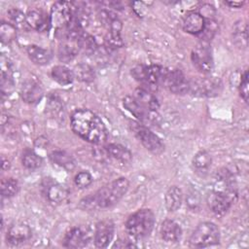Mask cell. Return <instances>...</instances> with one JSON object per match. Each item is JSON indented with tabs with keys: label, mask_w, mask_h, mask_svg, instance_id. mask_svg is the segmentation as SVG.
Returning <instances> with one entry per match:
<instances>
[{
	"label": "cell",
	"mask_w": 249,
	"mask_h": 249,
	"mask_svg": "<svg viewBox=\"0 0 249 249\" xmlns=\"http://www.w3.org/2000/svg\"><path fill=\"white\" fill-rule=\"evenodd\" d=\"M70 125L75 134L92 144L107 140L108 130L103 121L89 109H77L70 117Z\"/></svg>",
	"instance_id": "1"
},
{
	"label": "cell",
	"mask_w": 249,
	"mask_h": 249,
	"mask_svg": "<svg viewBox=\"0 0 249 249\" xmlns=\"http://www.w3.org/2000/svg\"><path fill=\"white\" fill-rule=\"evenodd\" d=\"M128 188V180L124 177H120L83 197L79 202V207L87 211L110 208L124 196Z\"/></svg>",
	"instance_id": "2"
},
{
	"label": "cell",
	"mask_w": 249,
	"mask_h": 249,
	"mask_svg": "<svg viewBox=\"0 0 249 249\" xmlns=\"http://www.w3.org/2000/svg\"><path fill=\"white\" fill-rule=\"evenodd\" d=\"M156 223L155 214L151 209H139L132 213L125 221L126 233L135 239L147 237L153 231Z\"/></svg>",
	"instance_id": "3"
},
{
	"label": "cell",
	"mask_w": 249,
	"mask_h": 249,
	"mask_svg": "<svg viewBox=\"0 0 249 249\" xmlns=\"http://www.w3.org/2000/svg\"><path fill=\"white\" fill-rule=\"evenodd\" d=\"M167 68L160 65H135L131 68L132 77L143 85L142 88L151 91L157 90L160 85L163 84Z\"/></svg>",
	"instance_id": "4"
},
{
	"label": "cell",
	"mask_w": 249,
	"mask_h": 249,
	"mask_svg": "<svg viewBox=\"0 0 249 249\" xmlns=\"http://www.w3.org/2000/svg\"><path fill=\"white\" fill-rule=\"evenodd\" d=\"M220 230L212 222L200 223L193 231L189 239V245L193 248H205L219 244Z\"/></svg>",
	"instance_id": "5"
},
{
	"label": "cell",
	"mask_w": 249,
	"mask_h": 249,
	"mask_svg": "<svg viewBox=\"0 0 249 249\" xmlns=\"http://www.w3.org/2000/svg\"><path fill=\"white\" fill-rule=\"evenodd\" d=\"M76 15V6L72 2L57 1L51 8V24L55 28V33L65 30L73 21Z\"/></svg>",
	"instance_id": "6"
},
{
	"label": "cell",
	"mask_w": 249,
	"mask_h": 249,
	"mask_svg": "<svg viewBox=\"0 0 249 249\" xmlns=\"http://www.w3.org/2000/svg\"><path fill=\"white\" fill-rule=\"evenodd\" d=\"M189 92L196 96L212 97L218 95L222 89V83L217 77H198L189 81Z\"/></svg>",
	"instance_id": "7"
},
{
	"label": "cell",
	"mask_w": 249,
	"mask_h": 249,
	"mask_svg": "<svg viewBox=\"0 0 249 249\" xmlns=\"http://www.w3.org/2000/svg\"><path fill=\"white\" fill-rule=\"evenodd\" d=\"M191 59L194 66L202 74L207 75L213 69V56L209 43L200 41L192 50Z\"/></svg>",
	"instance_id": "8"
},
{
	"label": "cell",
	"mask_w": 249,
	"mask_h": 249,
	"mask_svg": "<svg viewBox=\"0 0 249 249\" xmlns=\"http://www.w3.org/2000/svg\"><path fill=\"white\" fill-rule=\"evenodd\" d=\"M132 130L142 145L152 154L160 155L164 151V144L161 139L146 125L132 123Z\"/></svg>",
	"instance_id": "9"
},
{
	"label": "cell",
	"mask_w": 249,
	"mask_h": 249,
	"mask_svg": "<svg viewBox=\"0 0 249 249\" xmlns=\"http://www.w3.org/2000/svg\"><path fill=\"white\" fill-rule=\"evenodd\" d=\"M162 85L175 94H185L189 92V80H187L180 69H167Z\"/></svg>",
	"instance_id": "10"
},
{
	"label": "cell",
	"mask_w": 249,
	"mask_h": 249,
	"mask_svg": "<svg viewBox=\"0 0 249 249\" xmlns=\"http://www.w3.org/2000/svg\"><path fill=\"white\" fill-rule=\"evenodd\" d=\"M123 105L139 122H142V123L155 122L158 117L157 112L150 111L149 109L141 105L132 95H126L123 99Z\"/></svg>",
	"instance_id": "11"
},
{
	"label": "cell",
	"mask_w": 249,
	"mask_h": 249,
	"mask_svg": "<svg viewBox=\"0 0 249 249\" xmlns=\"http://www.w3.org/2000/svg\"><path fill=\"white\" fill-rule=\"evenodd\" d=\"M114 231L115 227L112 220L104 219L99 221L95 226V231L93 233L94 246L97 248L108 247L113 239Z\"/></svg>",
	"instance_id": "12"
},
{
	"label": "cell",
	"mask_w": 249,
	"mask_h": 249,
	"mask_svg": "<svg viewBox=\"0 0 249 249\" xmlns=\"http://www.w3.org/2000/svg\"><path fill=\"white\" fill-rule=\"evenodd\" d=\"M43 190L46 198L53 204H59L64 201L68 196L67 189L61 184L50 179L46 178L43 182Z\"/></svg>",
	"instance_id": "13"
},
{
	"label": "cell",
	"mask_w": 249,
	"mask_h": 249,
	"mask_svg": "<svg viewBox=\"0 0 249 249\" xmlns=\"http://www.w3.org/2000/svg\"><path fill=\"white\" fill-rule=\"evenodd\" d=\"M32 231L30 227L24 223H15L7 231L6 240L11 245H19L31 238Z\"/></svg>",
	"instance_id": "14"
},
{
	"label": "cell",
	"mask_w": 249,
	"mask_h": 249,
	"mask_svg": "<svg viewBox=\"0 0 249 249\" xmlns=\"http://www.w3.org/2000/svg\"><path fill=\"white\" fill-rule=\"evenodd\" d=\"M44 95L42 86L34 79L26 80L20 89V96L22 100L28 104L34 105L40 102Z\"/></svg>",
	"instance_id": "15"
},
{
	"label": "cell",
	"mask_w": 249,
	"mask_h": 249,
	"mask_svg": "<svg viewBox=\"0 0 249 249\" xmlns=\"http://www.w3.org/2000/svg\"><path fill=\"white\" fill-rule=\"evenodd\" d=\"M90 240L89 232L83 228H72L64 236L63 246L66 248H84Z\"/></svg>",
	"instance_id": "16"
},
{
	"label": "cell",
	"mask_w": 249,
	"mask_h": 249,
	"mask_svg": "<svg viewBox=\"0 0 249 249\" xmlns=\"http://www.w3.org/2000/svg\"><path fill=\"white\" fill-rule=\"evenodd\" d=\"M26 21L29 27L38 32L47 31L52 26L50 15L38 9H32L26 13Z\"/></svg>",
	"instance_id": "17"
},
{
	"label": "cell",
	"mask_w": 249,
	"mask_h": 249,
	"mask_svg": "<svg viewBox=\"0 0 249 249\" xmlns=\"http://www.w3.org/2000/svg\"><path fill=\"white\" fill-rule=\"evenodd\" d=\"M182 26L184 31L193 35H200L205 26V19L200 13L191 12L183 19Z\"/></svg>",
	"instance_id": "18"
},
{
	"label": "cell",
	"mask_w": 249,
	"mask_h": 249,
	"mask_svg": "<svg viewBox=\"0 0 249 249\" xmlns=\"http://www.w3.org/2000/svg\"><path fill=\"white\" fill-rule=\"evenodd\" d=\"M104 153L108 158L123 164H128L132 160L131 152L121 144H108L106 147H104Z\"/></svg>",
	"instance_id": "19"
},
{
	"label": "cell",
	"mask_w": 249,
	"mask_h": 249,
	"mask_svg": "<svg viewBox=\"0 0 249 249\" xmlns=\"http://www.w3.org/2000/svg\"><path fill=\"white\" fill-rule=\"evenodd\" d=\"M161 238L166 242H178L182 236V229L178 223L173 220L166 219L160 226Z\"/></svg>",
	"instance_id": "20"
},
{
	"label": "cell",
	"mask_w": 249,
	"mask_h": 249,
	"mask_svg": "<svg viewBox=\"0 0 249 249\" xmlns=\"http://www.w3.org/2000/svg\"><path fill=\"white\" fill-rule=\"evenodd\" d=\"M141 105H143L144 107H146L147 109H149L150 111L153 112H157L159 107H160V103L158 98L156 97V95L153 93V91L144 89V88H138L135 89L133 95H132Z\"/></svg>",
	"instance_id": "21"
},
{
	"label": "cell",
	"mask_w": 249,
	"mask_h": 249,
	"mask_svg": "<svg viewBox=\"0 0 249 249\" xmlns=\"http://www.w3.org/2000/svg\"><path fill=\"white\" fill-rule=\"evenodd\" d=\"M26 53L29 59L36 65H46L51 61L52 53L47 49L37 45H29L26 47Z\"/></svg>",
	"instance_id": "22"
},
{
	"label": "cell",
	"mask_w": 249,
	"mask_h": 249,
	"mask_svg": "<svg viewBox=\"0 0 249 249\" xmlns=\"http://www.w3.org/2000/svg\"><path fill=\"white\" fill-rule=\"evenodd\" d=\"M183 201V193L177 186L170 187L164 196L165 207L169 212H174L181 207Z\"/></svg>",
	"instance_id": "23"
},
{
	"label": "cell",
	"mask_w": 249,
	"mask_h": 249,
	"mask_svg": "<svg viewBox=\"0 0 249 249\" xmlns=\"http://www.w3.org/2000/svg\"><path fill=\"white\" fill-rule=\"evenodd\" d=\"M100 19L107 29L108 33H118L121 34L122 29V21L117 17L116 14H114L111 11L108 10H102L100 12Z\"/></svg>",
	"instance_id": "24"
},
{
	"label": "cell",
	"mask_w": 249,
	"mask_h": 249,
	"mask_svg": "<svg viewBox=\"0 0 249 249\" xmlns=\"http://www.w3.org/2000/svg\"><path fill=\"white\" fill-rule=\"evenodd\" d=\"M52 78L60 86L70 85L74 80V72L65 65H55L51 71Z\"/></svg>",
	"instance_id": "25"
},
{
	"label": "cell",
	"mask_w": 249,
	"mask_h": 249,
	"mask_svg": "<svg viewBox=\"0 0 249 249\" xmlns=\"http://www.w3.org/2000/svg\"><path fill=\"white\" fill-rule=\"evenodd\" d=\"M79 49L75 41H62L58 47V58L63 62H69L78 53Z\"/></svg>",
	"instance_id": "26"
},
{
	"label": "cell",
	"mask_w": 249,
	"mask_h": 249,
	"mask_svg": "<svg viewBox=\"0 0 249 249\" xmlns=\"http://www.w3.org/2000/svg\"><path fill=\"white\" fill-rule=\"evenodd\" d=\"M50 159L55 164L63 167L65 169H68V170L74 168V166H75L73 158L71 157V155H69L65 151H61V150L53 151L50 154Z\"/></svg>",
	"instance_id": "27"
},
{
	"label": "cell",
	"mask_w": 249,
	"mask_h": 249,
	"mask_svg": "<svg viewBox=\"0 0 249 249\" xmlns=\"http://www.w3.org/2000/svg\"><path fill=\"white\" fill-rule=\"evenodd\" d=\"M212 159L210 154L205 150L198 151L194 159H193V165L194 168L198 172H205L211 165Z\"/></svg>",
	"instance_id": "28"
},
{
	"label": "cell",
	"mask_w": 249,
	"mask_h": 249,
	"mask_svg": "<svg viewBox=\"0 0 249 249\" xmlns=\"http://www.w3.org/2000/svg\"><path fill=\"white\" fill-rule=\"evenodd\" d=\"M22 165L29 170L39 168L43 163V159L33 150H25L21 157Z\"/></svg>",
	"instance_id": "29"
},
{
	"label": "cell",
	"mask_w": 249,
	"mask_h": 249,
	"mask_svg": "<svg viewBox=\"0 0 249 249\" xmlns=\"http://www.w3.org/2000/svg\"><path fill=\"white\" fill-rule=\"evenodd\" d=\"M76 44L78 46L79 51L81 50L87 53H91L96 49V42L94 38L91 35L86 33L85 31H83L79 35V37L76 40Z\"/></svg>",
	"instance_id": "30"
},
{
	"label": "cell",
	"mask_w": 249,
	"mask_h": 249,
	"mask_svg": "<svg viewBox=\"0 0 249 249\" xmlns=\"http://www.w3.org/2000/svg\"><path fill=\"white\" fill-rule=\"evenodd\" d=\"M19 190L18 182L14 178H5L1 181V195L3 197L15 196Z\"/></svg>",
	"instance_id": "31"
},
{
	"label": "cell",
	"mask_w": 249,
	"mask_h": 249,
	"mask_svg": "<svg viewBox=\"0 0 249 249\" xmlns=\"http://www.w3.org/2000/svg\"><path fill=\"white\" fill-rule=\"evenodd\" d=\"M8 18L10 19V22L18 29V28H22L27 25L26 21V15L23 14L20 10L13 8L10 9L7 12Z\"/></svg>",
	"instance_id": "32"
},
{
	"label": "cell",
	"mask_w": 249,
	"mask_h": 249,
	"mask_svg": "<svg viewBox=\"0 0 249 249\" xmlns=\"http://www.w3.org/2000/svg\"><path fill=\"white\" fill-rule=\"evenodd\" d=\"M0 36L2 43L9 44L17 37V28L9 21H2L0 25Z\"/></svg>",
	"instance_id": "33"
},
{
	"label": "cell",
	"mask_w": 249,
	"mask_h": 249,
	"mask_svg": "<svg viewBox=\"0 0 249 249\" xmlns=\"http://www.w3.org/2000/svg\"><path fill=\"white\" fill-rule=\"evenodd\" d=\"M234 43L240 47L245 48L247 46V25H242L241 21L238 22L233 30Z\"/></svg>",
	"instance_id": "34"
},
{
	"label": "cell",
	"mask_w": 249,
	"mask_h": 249,
	"mask_svg": "<svg viewBox=\"0 0 249 249\" xmlns=\"http://www.w3.org/2000/svg\"><path fill=\"white\" fill-rule=\"evenodd\" d=\"M74 76L83 82H90L94 79V73L91 67L87 64H79L76 66Z\"/></svg>",
	"instance_id": "35"
},
{
	"label": "cell",
	"mask_w": 249,
	"mask_h": 249,
	"mask_svg": "<svg viewBox=\"0 0 249 249\" xmlns=\"http://www.w3.org/2000/svg\"><path fill=\"white\" fill-rule=\"evenodd\" d=\"M74 183L80 189L88 188L92 183V176L89 171H80L76 174L74 178Z\"/></svg>",
	"instance_id": "36"
},
{
	"label": "cell",
	"mask_w": 249,
	"mask_h": 249,
	"mask_svg": "<svg viewBox=\"0 0 249 249\" xmlns=\"http://www.w3.org/2000/svg\"><path fill=\"white\" fill-rule=\"evenodd\" d=\"M105 46L110 50H116L123 47L124 42L122 40L121 34L118 33H107L105 37Z\"/></svg>",
	"instance_id": "37"
},
{
	"label": "cell",
	"mask_w": 249,
	"mask_h": 249,
	"mask_svg": "<svg viewBox=\"0 0 249 249\" xmlns=\"http://www.w3.org/2000/svg\"><path fill=\"white\" fill-rule=\"evenodd\" d=\"M239 89V94L241 98L247 103L248 102V95H249V90H248V71L245 70L244 73L241 75V80L240 84L238 87Z\"/></svg>",
	"instance_id": "38"
},
{
	"label": "cell",
	"mask_w": 249,
	"mask_h": 249,
	"mask_svg": "<svg viewBox=\"0 0 249 249\" xmlns=\"http://www.w3.org/2000/svg\"><path fill=\"white\" fill-rule=\"evenodd\" d=\"M114 248H133V247H137L132 241L127 240V239H118L115 244L113 245Z\"/></svg>",
	"instance_id": "39"
},
{
	"label": "cell",
	"mask_w": 249,
	"mask_h": 249,
	"mask_svg": "<svg viewBox=\"0 0 249 249\" xmlns=\"http://www.w3.org/2000/svg\"><path fill=\"white\" fill-rule=\"evenodd\" d=\"M225 4L229 5L230 7H233V8H240L244 2H236V1H231V2H225Z\"/></svg>",
	"instance_id": "40"
},
{
	"label": "cell",
	"mask_w": 249,
	"mask_h": 249,
	"mask_svg": "<svg viewBox=\"0 0 249 249\" xmlns=\"http://www.w3.org/2000/svg\"><path fill=\"white\" fill-rule=\"evenodd\" d=\"M2 170H6L10 167V162L7 159H5V157H2Z\"/></svg>",
	"instance_id": "41"
}]
</instances>
